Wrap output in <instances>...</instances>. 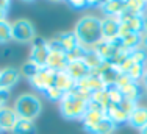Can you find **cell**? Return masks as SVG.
I'll use <instances>...</instances> for the list:
<instances>
[{
	"label": "cell",
	"mask_w": 147,
	"mask_h": 134,
	"mask_svg": "<svg viewBox=\"0 0 147 134\" xmlns=\"http://www.w3.org/2000/svg\"><path fill=\"white\" fill-rule=\"evenodd\" d=\"M128 83H131V80H130V76L127 75V73H121L119 75V78L116 81V87H119V89H122L124 86H127Z\"/></svg>",
	"instance_id": "cell-38"
},
{
	"label": "cell",
	"mask_w": 147,
	"mask_h": 134,
	"mask_svg": "<svg viewBox=\"0 0 147 134\" xmlns=\"http://www.w3.org/2000/svg\"><path fill=\"white\" fill-rule=\"evenodd\" d=\"M11 22L8 19L0 20V45L2 44H8L11 42Z\"/></svg>",
	"instance_id": "cell-30"
},
{
	"label": "cell",
	"mask_w": 147,
	"mask_h": 134,
	"mask_svg": "<svg viewBox=\"0 0 147 134\" xmlns=\"http://www.w3.org/2000/svg\"><path fill=\"white\" fill-rule=\"evenodd\" d=\"M141 86L144 87V90H147V70H146L144 76H142V80H141Z\"/></svg>",
	"instance_id": "cell-41"
},
{
	"label": "cell",
	"mask_w": 147,
	"mask_h": 134,
	"mask_svg": "<svg viewBox=\"0 0 147 134\" xmlns=\"http://www.w3.org/2000/svg\"><path fill=\"white\" fill-rule=\"evenodd\" d=\"M9 9H11V2H8V0H0V20H5L8 17Z\"/></svg>",
	"instance_id": "cell-36"
},
{
	"label": "cell",
	"mask_w": 147,
	"mask_h": 134,
	"mask_svg": "<svg viewBox=\"0 0 147 134\" xmlns=\"http://www.w3.org/2000/svg\"><path fill=\"white\" fill-rule=\"evenodd\" d=\"M122 94H124V98L128 101H131V103H139V100H141L142 97H144L146 90L144 87L141 86V83H135V81H131V83H128L127 86L122 87Z\"/></svg>",
	"instance_id": "cell-18"
},
{
	"label": "cell",
	"mask_w": 147,
	"mask_h": 134,
	"mask_svg": "<svg viewBox=\"0 0 147 134\" xmlns=\"http://www.w3.org/2000/svg\"><path fill=\"white\" fill-rule=\"evenodd\" d=\"M11 38L13 41L20 44H31L36 38L33 22L28 19H16L11 22Z\"/></svg>",
	"instance_id": "cell-4"
},
{
	"label": "cell",
	"mask_w": 147,
	"mask_h": 134,
	"mask_svg": "<svg viewBox=\"0 0 147 134\" xmlns=\"http://www.w3.org/2000/svg\"><path fill=\"white\" fill-rule=\"evenodd\" d=\"M71 6L74 9H85V8H89L88 6V2L85 0H72L71 2Z\"/></svg>",
	"instance_id": "cell-39"
},
{
	"label": "cell",
	"mask_w": 147,
	"mask_h": 134,
	"mask_svg": "<svg viewBox=\"0 0 147 134\" xmlns=\"http://www.w3.org/2000/svg\"><path fill=\"white\" fill-rule=\"evenodd\" d=\"M39 69H41V67H38L36 64H33V62H30L28 59H27V61L24 62V66L20 67V73H22V76H25L27 80H30Z\"/></svg>",
	"instance_id": "cell-33"
},
{
	"label": "cell",
	"mask_w": 147,
	"mask_h": 134,
	"mask_svg": "<svg viewBox=\"0 0 147 134\" xmlns=\"http://www.w3.org/2000/svg\"><path fill=\"white\" fill-rule=\"evenodd\" d=\"M44 95H45V98H47L49 101H55V103H59V101H61V98H63V94L61 90H58L57 87H50V89L49 90H45L44 92Z\"/></svg>",
	"instance_id": "cell-34"
},
{
	"label": "cell",
	"mask_w": 147,
	"mask_h": 134,
	"mask_svg": "<svg viewBox=\"0 0 147 134\" xmlns=\"http://www.w3.org/2000/svg\"><path fill=\"white\" fill-rule=\"evenodd\" d=\"M105 117H107L105 109L102 106H99V105L91 103V101H89V103H88V111H86V114L83 115V119H82L83 129H85L86 133L91 134L94 131V128H96V126L99 125Z\"/></svg>",
	"instance_id": "cell-7"
},
{
	"label": "cell",
	"mask_w": 147,
	"mask_h": 134,
	"mask_svg": "<svg viewBox=\"0 0 147 134\" xmlns=\"http://www.w3.org/2000/svg\"><path fill=\"white\" fill-rule=\"evenodd\" d=\"M121 41L122 47L127 48V50H136V48L141 47V42H142V34L139 33H131V31H122L117 38Z\"/></svg>",
	"instance_id": "cell-21"
},
{
	"label": "cell",
	"mask_w": 147,
	"mask_h": 134,
	"mask_svg": "<svg viewBox=\"0 0 147 134\" xmlns=\"http://www.w3.org/2000/svg\"><path fill=\"white\" fill-rule=\"evenodd\" d=\"M94 73L100 76V80H102V83H103L105 87H111V86H116V81H117L119 75H121L122 72L119 70L117 66L103 61V64L100 66Z\"/></svg>",
	"instance_id": "cell-12"
},
{
	"label": "cell",
	"mask_w": 147,
	"mask_h": 134,
	"mask_svg": "<svg viewBox=\"0 0 147 134\" xmlns=\"http://www.w3.org/2000/svg\"><path fill=\"white\" fill-rule=\"evenodd\" d=\"M91 94L85 89H80L75 86V89L64 94L59 101V112L67 120H82L83 115L88 111Z\"/></svg>",
	"instance_id": "cell-1"
},
{
	"label": "cell",
	"mask_w": 147,
	"mask_h": 134,
	"mask_svg": "<svg viewBox=\"0 0 147 134\" xmlns=\"http://www.w3.org/2000/svg\"><path fill=\"white\" fill-rule=\"evenodd\" d=\"M85 50H86V48L80 45L78 48L72 50L71 53H66V55H67V61H69V62H71V61H80V59L83 58V55H85Z\"/></svg>",
	"instance_id": "cell-35"
},
{
	"label": "cell",
	"mask_w": 147,
	"mask_h": 134,
	"mask_svg": "<svg viewBox=\"0 0 147 134\" xmlns=\"http://www.w3.org/2000/svg\"><path fill=\"white\" fill-rule=\"evenodd\" d=\"M2 133H3V131H2V128H0V134H2Z\"/></svg>",
	"instance_id": "cell-43"
},
{
	"label": "cell",
	"mask_w": 147,
	"mask_h": 134,
	"mask_svg": "<svg viewBox=\"0 0 147 134\" xmlns=\"http://www.w3.org/2000/svg\"><path fill=\"white\" fill-rule=\"evenodd\" d=\"M74 33L77 34L82 47L85 48H92L100 39V17L94 14H85L77 20L74 27Z\"/></svg>",
	"instance_id": "cell-2"
},
{
	"label": "cell",
	"mask_w": 147,
	"mask_h": 134,
	"mask_svg": "<svg viewBox=\"0 0 147 134\" xmlns=\"http://www.w3.org/2000/svg\"><path fill=\"white\" fill-rule=\"evenodd\" d=\"M103 16L110 17H122L127 11V2L122 0H108V2H102L99 6Z\"/></svg>",
	"instance_id": "cell-14"
},
{
	"label": "cell",
	"mask_w": 147,
	"mask_h": 134,
	"mask_svg": "<svg viewBox=\"0 0 147 134\" xmlns=\"http://www.w3.org/2000/svg\"><path fill=\"white\" fill-rule=\"evenodd\" d=\"M139 134H147V125H146V126H142V128L139 129Z\"/></svg>",
	"instance_id": "cell-42"
},
{
	"label": "cell",
	"mask_w": 147,
	"mask_h": 134,
	"mask_svg": "<svg viewBox=\"0 0 147 134\" xmlns=\"http://www.w3.org/2000/svg\"><path fill=\"white\" fill-rule=\"evenodd\" d=\"M146 70H147V64H133L130 67V70L127 72V75L130 76L131 81H135V83H141Z\"/></svg>",
	"instance_id": "cell-29"
},
{
	"label": "cell",
	"mask_w": 147,
	"mask_h": 134,
	"mask_svg": "<svg viewBox=\"0 0 147 134\" xmlns=\"http://www.w3.org/2000/svg\"><path fill=\"white\" fill-rule=\"evenodd\" d=\"M116 129H117L116 123H113L108 117H105L103 120L100 122L96 128H94V131L91 133V134H113Z\"/></svg>",
	"instance_id": "cell-27"
},
{
	"label": "cell",
	"mask_w": 147,
	"mask_h": 134,
	"mask_svg": "<svg viewBox=\"0 0 147 134\" xmlns=\"http://www.w3.org/2000/svg\"><path fill=\"white\" fill-rule=\"evenodd\" d=\"M77 87L88 90L89 94L96 92V90H100V89H105V86H103L102 80H100V76L96 75L94 72L88 73L85 78H82L80 81H77Z\"/></svg>",
	"instance_id": "cell-17"
},
{
	"label": "cell",
	"mask_w": 147,
	"mask_h": 134,
	"mask_svg": "<svg viewBox=\"0 0 147 134\" xmlns=\"http://www.w3.org/2000/svg\"><path fill=\"white\" fill-rule=\"evenodd\" d=\"M92 48L97 52V55L102 58V61L111 62L114 59V56H116V53L121 50V48H124V47H122V44H121L119 39H116V41H103V39H100Z\"/></svg>",
	"instance_id": "cell-10"
},
{
	"label": "cell",
	"mask_w": 147,
	"mask_h": 134,
	"mask_svg": "<svg viewBox=\"0 0 147 134\" xmlns=\"http://www.w3.org/2000/svg\"><path fill=\"white\" fill-rule=\"evenodd\" d=\"M130 59L135 64H147V52L142 47L130 52Z\"/></svg>",
	"instance_id": "cell-32"
},
{
	"label": "cell",
	"mask_w": 147,
	"mask_h": 134,
	"mask_svg": "<svg viewBox=\"0 0 147 134\" xmlns=\"http://www.w3.org/2000/svg\"><path fill=\"white\" fill-rule=\"evenodd\" d=\"M47 55H49V42H47V39L36 36L33 39V42H31L28 61L33 62V64H36L38 67H45Z\"/></svg>",
	"instance_id": "cell-8"
},
{
	"label": "cell",
	"mask_w": 147,
	"mask_h": 134,
	"mask_svg": "<svg viewBox=\"0 0 147 134\" xmlns=\"http://www.w3.org/2000/svg\"><path fill=\"white\" fill-rule=\"evenodd\" d=\"M105 112H107V117L116 125H122V123L128 122V114L121 108V105H110L105 109Z\"/></svg>",
	"instance_id": "cell-23"
},
{
	"label": "cell",
	"mask_w": 147,
	"mask_h": 134,
	"mask_svg": "<svg viewBox=\"0 0 147 134\" xmlns=\"http://www.w3.org/2000/svg\"><path fill=\"white\" fill-rule=\"evenodd\" d=\"M9 97H11V92L9 90H5L0 87V111L3 108L8 106V101H9Z\"/></svg>",
	"instance_id": "cell-37"
},
{
	"label": "cell",
	"mask_w": 147,
	"mask_h": 134,
	"mask_svg": "<svg viewBox=\"0 0 147 134\" xmlns=\"http://www.w3.org/2000/svg\"><path fill=\"white\" fill-rule=\"evenodd\" d=\"M11 134H36V126H34V122L19 119Z\"/></svg>",
	"instance_id": "cell-25"
},
{
	"label": "cell",
	"mask_w": 147,
	"mask_h": 134,
	"mask_svg": "<svg viewBox=\"0 0 147 134\" xmlns=\"http://www.w3.org/2000/svg\"><path fill=\"white\" fill-rule=\"evenodd\" d=\"M55 76H57V72H55V70L49 69V67H41L28 81H30L31 87H33L36 92H42L44 94L45 90H49L50 87H53Z\"/></svg>",
	"instance_id": "cell-6"
},
{
	"label": "cell",
	"mask_w": 147,
	"mask_h": 134,
	"mask_svg": "<svg viewBox=\"0 0 147 134\" xmlns=\"http://www.w3.org/2000/svg\"><path fill=\"white\" fill-rule=\"evenodd\" d=\"M144 19L146 16L131 14L125 11L124 16L119 17V20H121V33L122 31H131V33L142 34V31H144Z\"/></svg>",
	"instance_id": "cell-11"
},
{
	"label": "cell",
	"mask_w": 147,
	"mask_h": 134,
	"mask_svg": "<svg viewBox=\"0 0 147 134\" xmlns=\"http://www.w3.org/2000/svg\"><path fill=\"white\" fill-rule=\"evenodd\" d=\"M141 47L147 52V33H142V42H141Z\"/></svg>",
	"instance_id": "cell-40"
},
{
	"label": "cell",
	"mask_w": 147,
	"mask_h": 134,
	"mask_svg": "<svg viewBox=\"0 0 147 134\" xmlns=\"http://www.w3.org/2000/svg\"><path fill=\"white\" fill-rule=\"evenodd\" d=\"M66 72L72 76L75 81H80L82 78H85L88 73H91V70L86 67V64L80 59V61H71L66 67Z\"/></svg>",
	"instance_id": "cell-22"
},
{
	"label": "cell",
	"mask_w": 147,
	"mask_h": 134,
	"mask_svg": "<svg viewBox=\"0 0 147 134\" xmlns=\"http://www.w3.org/2000/svg\"><path fill=\"white\" fill-rule=\"evenodd\" d=\"M82 61L85 62L86 67H88L91 72H96V70L103 64L102 58L97 55V52L94 50V48H86L85 55H83V58H82Z\"/></svg>",
	"instance_id": "cell-24"
},
{
	"label": "cell",
	"mask_w": 147,
	"mask_h": 134,
	"mask_svg": "<svg viewBox=\"0 0 147 134\" xmlns=\"http://www.w3.org/2000/svg\"><path fill=\"white\" fill-rule=\"evenodd\" d=\"M89 101H91V103L99 105V106H102L103 109H107L108 106H110V98H108L107 87H105V89H100V90L92 92V94H91V97H89Z\"/></svg>",
	"instance_id": "cell-26"
},
{
	"label": "cell",
	"mask_w": 147,
	"mask_h": 134,
	"mask_svg": "<svg viewBox=\"0 0 147 134\" xmlns=\"http://www.w3.org/2000/svg\"><path fill=\"white\" fill-rule=\"evenodd\" d=\"M127 13L146 16L147 14V2H142V0H128L127 2Z\"/></svg>",
	"instance_id": "cell-28"
},
{
	"label": "cell",
	"mask_w": 147,
	"mask_h": 134,
	"mask_svg": "<svg viewBox=\"0 0 147 134\" xmlns=\"http://www.w3.org/2000/svg\"><path fill=\"white\" fill-rule=\"evenodd\" d=\"M47 42H49V55H47V61H45V67L55 70V72L66 70V67L69 64L66 52L57 44V41L53 38L47 39Z\"/></svg>",
	"instance_id": "cell-5"
},
{
	"label": "cell",
	"mask_w": 147,
	"mask_h": 134,
	"mask_svg": "<svg viewBox=\"0 0 147 134\" xmlns=\"http://www.w3.org/2000/svg\"><path fill=\"white\" fill-rule=\"evenodd\" d=\"M146 97H147V90H146Z\"/></svg>",
	"instance_id": "cell-44"
},
{
	"label": "cell",
	"mask_w": 147,
	"mask_h": 134,
	"mask_svg": "<svg viewBox=\"0 0 147 134\" xmlns=\"http://www.w3.org/2000/svg\"><path fill=\"white\" fill-rule=\"evenodd\" d=\"M107 92H108V98H110V105H119L124 101V94L119 87L116 86L107 87Z\"/></svg>",
	"instance_id": "cell-31"
},
{
	"label": "cell",
	"mask_w": 147,
	"mask_h": 134,
	"mask_svg": "<svg viewBox=\"0 0 147 134\" xmlns=\"http://www.w3.org/2000/svg\"><path fill=\"white\" fill-rule=\"evenodd\" d=\"M42 101L36 94L31 92H24L14 100L13 103V109L16 111L17 117L24 119V120H31L34 122V119L39 117V114L42 112Z\"/></svg>",
	"instance_id": "cell-3"
},
{
	"label": "cell",
	"mask_w": 147,
	"mask_h": 134,
	"mask_svg": "<svg viewBox=\"0 0 147 134\" xmlns=\"http://www.w3.org/2000/svg\"><path fill=\"white\" fill-rule=\"evenodd\" d=\"M53 39L57 41V44L66 52V53H71L72 50H75V48H78L80 45H82L78 41V38H77V34L74 33V30L63 31V33L53 36Z\"/></svg>",
	"instance_id": "cell-15"
},
{
	"label": "cell",
	"mask_w": 147,
	"mask_h": 134,
	"mask_svg": "<svg viewBox=\"0 0 147 134\" xmlns=\"http://www.w3.org/2000/svg\"><path fill=\"white\" fill-rule=\"evenodd\" d=\"M17 120H19V117L13 106H6L0 111V128L3 133H13Z\"/></svg>",
	"instance_id": "cell-16"
},
{
	"label": "cell",
	"mask_w": 147,
	"mask_h": 134,
	"mask_svg": "<svg viewBox=\"0 0 147 134\" xmlns=\"http://www.w3.org/2000/svg\"><path fill=\"white\" fill-rule=\"evenodd\" d=\"M55 87H57L58 90H61L63 94H67L71 92V90L75 89L77 86V81L72 78L71 75H69L66 70H61V72H57V76H55Z\"/></svg>",
	"instance_id": "cell-20"
},
{
	"label": "cell",
	"mask_w": 147,
	"mask_h": 134,
	"mask_svg": "<svg viewBox=\"0 0 147 134\" xmlns=\"http://www.w3.org/2000/svg\"><path fill=\"white\" fill-rule=\"evenodd\" d=\"M20 78H22V73H20V69H17V67L6 66L0 69V87L2 89L11 92V89L17 86Z\"/></svg>",
	"instance_id": "cell-13"
},
{
	"label": "cell",
	"mask_w": 147,
	"mask_h": 134,
	"mask_svg": "<svg viewBox=\"0 0 147 134\" xmlns=\"http://www.w3.org/2000/svg\"><path fill=\"white\" fill-rule=\"evenodd\" d=\"M128 125L135 129H141L142 126L147 125V106H142V105H138L135 109L131 111V114L128 115Z\"/></svg>",
	"instance_id": "cell-19"
},
{
	"label": "cell",
	"mask_w": 147,
	"mask_h": 134,
	"mask_svg": "<svg viewBox=\"0 0 147 134\" xmlns=\"http://www.w3.org/2000/svg\"><path fill=\"white\" fill-rule=\"evenodd\" d=\"M100 34L103 41H116L121 34V20L119 17L102 16L100 17Z\"/></svg>",
	"instance_id": "cell-9"
}]
</instances>
